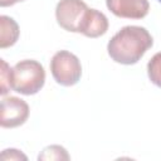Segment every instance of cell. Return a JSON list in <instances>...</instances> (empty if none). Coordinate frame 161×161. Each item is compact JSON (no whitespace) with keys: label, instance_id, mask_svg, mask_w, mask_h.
Instances as JSON below:
<instances>
[{"label":"cell","instance_id":"7c38bea8","mask_svg":"<svg viewBox=\"0 0 161 161\" xmlns=\"http://www.w3.org/2000/svg\"><path fill=\"white\" fill-rule=\"evenodd\" d=\"M0 160L1 161H20V160L26 161L28 157L21 151H19L16 148H6L1 152Z\"/></svg>","mask_w":161,"mask_h":161},{"label":"cell","instance_id":"9c48e42d","mask_svg":"<svg viewBox=\"0 0 161 161\" xmlns=\"http://www.w3.org/2000/svg\"><path fill=\"white\" fill-rule=\"evenodd\" d=\"M70 158V156L68 155L67 150L63 147V146H59V145H52V146H48L45 147L42 153L38 156V160L40 161H52V160H57V161H68Z\"/></svg>","mask_w":161,"mask_h":161},{"label":"cell","instance_id":"ba28073f","mask_svg":"<svg viewBox=\"0 0 161 161\" xmlns=\"http://www.w3.org/2000/svg\"><path fill=\"white\" fill-rule=\"evenodd\" d=\"M19 25L18 23L6 15L0 16V48L5 49L16 43L19 39Z\"/></svg>","mask_w":161,"mask_h":161},{"label":"cell","instance_id":"8992f818","mask_svg":"<svg viewBox=\"0 0 161 161\" xmlns=\"http://www.w3.org/2000/svg\"><path fill=\"white\" fill-rule=\"evenodd\" d=\"M108 10L118 18L142 19L148 14V0H106Z\"/></svg>","mask_w":161,"mask_h":161},{"label":"cell","instance_id":"277c9868","mask_svg":"<svg viewBox=\"0 0 161 161\" xmlns=\"http://www.w3.org/2000/svg\"><path fill=\"white\" fill-rule=\"evenodd\" d=\"M28 103L18 97H4L0 108V125L4 128H15L25 123L29 117Z\"/></svg>","mask_w":161,"mask_h":161},{"label":"cell","instance_id":"30bf717a","mask_svg":"<svg viewBox=\"0 0 161 161\" xmlns=\"http://www.w3.org/2000/svg\"><path fill=\"white\" fill-rule=\"evenodd\" d=\"M147 74L150 80L161 88V52L156 53L147 63Z\"/></svg>","mask_w":161,"mask_h":161},{"label":"cell","instance_id":"52a82bcc","mask_svg":"<svg viewBox=\"0 0 161 161\" xmlns=\"http://www.w3.org/2000/svg\"><path fill=\"white\" fill-rule=\"evenodd\" d=\"M107 16L97 9H87L78 25V33L88 38H98L108 30Z\"/></svg>","mask_w":161,"mask_h":161},{"label":"cell","instance_id":"5b68a950","mask_svg":"<svg viewBox=\"0 0 161 161\" xmlns=\"http://www.w3.org/2000/svg\"><path fill=\"white\" fill-rule=\"evenodd\" d=\"M87 9V4L82 0H60L55 8L57 21L64 30L78 33V25Z\"/></svg>","mask_w":161,"mask_h":161},{"label":"cell","instance_id":"5bb4252c","mask_svg":"<svg viewBox=\"0 0 161 161\" xmlns=\"http://www.w3.org/2000/svg\"><path fill=\"white\" fill-rule=\"evenodd\" d=\"M158 1H160V3H161V0H158Z\"/></svg>","mask_w":161,"mask_h":161},{"label":"cell","instance_id":"4fadbf2b","mask_svg":"<svg viewBox=\"0 0 161 161\" xmlns=\"http://www.w3.org/2000/svg\"><path fill=\"white\" fill-rule=\"evenodd\" d=\"M19 1H24V0H0V6H11Z\"/></svg>","mask_w":161,"mask_h":161},{"label":"cell","instance_id":"7a4b0ae2","mask_svg":"<svg viewBox=\"0 0 161 161\" xmlns=\"http://www.w3.org/2000/svg\"><path fill=\"white\" fill-rule=\"evenodd\" d=\"M45 82V70L43 65L34 59H24L18 62L11 69L13 91L31 96L38 93Z\"/></svg>","mask_w":161,"mask_h":161},{"label":"cell","instance_id":"6da1fadb","mask_svg":"<svg viewBox=\"0 0 161 161\" xmlns=\"http://www.w3.org/2000/svg\"><path fill=\"white\" fill-rule=\"evenodd\" d=\"M152 44L153 39L148 30L137 25H127L111 38L107 52L116 63L131 65L137 63Z\"/></svg>","mask_w":161,"mask_h":161},{"label":"cell","instance_id":"3957f363","mask_svg":"<svg viewBox=\"0 0 161 161\" xmlns=\"http://www.w3.org/2000/svg\"><path fill=\"white\" fill-rule=\"evenodd\" d=\"M50 72L58 84L70 87L80 79L82 65L77 55L68 50H59L50 60Z\"/></svg>","mask_w":161,"mask_h":161},{"label":"cell","instance_id":"8fae6325","mask_svg":"<svg viewBox=\"0 0 161 161\" xmlns=\"http://www.w3.org/2000/svg\"><path fill=\"white\" fill-rule=\"evenodd\" d=\"M11 69L13 68H10L9 64L4 59H0V93L3 96H5L10 89H13Z\"/></svg>","mask_w":161,"mask_h":161}]
</instances>
